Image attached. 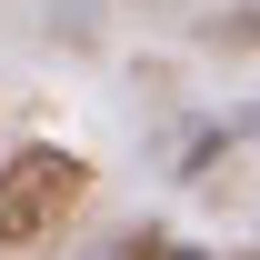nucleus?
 <instances>
[{
	"instance_id": "nucleus-1",
	"label": "nucleus",
	"mask_w": 260,
	"mask_h": 260,
	"mask_svg": "<svg viewBox=\"0 0 260 260\" xmlns=\"http://www.w3.org/2000/svg\"><path fill=\"white\" fill-rule=\"evenodd\" d=\"M90 200V160L60 150V140H20L0 160V250H40L60 240V220Z\"/></svg>"
},
{
	"instance_id": "nucleus-2",
	"label": "nucleus",
	"mask_w": 260,
	"mask_h": 260,
	"mask_svg": "<svg viewBox=\"0 0 260 260\" xmlns=\"http://www.w3.org/2000/svg\"><path fill=\"white\" fill-rule=\"evenodd\" d=\"M170 250H180V240H170V230H150V220H140V230H110V240H100L90 260H170Z\"/></svg>"
},
{
	"instance_id": "nucleus-3",
	"label": "nucleus",
	"mask_w": 260,
	"mask_h": 260,
	"mask_svg": "<svg viewBox=\"0 0 260 260\" xmlns=\"http://www.w3.org/2000/svg\"><path fill=\"white\" fill-rule=\"evenodd\" d=\"M210 40L220 50H260V0H230L220 20H210Z\"/></svg>"
},
{
	"instance_id": "nucleus-4",
	"label": "nucleus",
	"mask_w": 260,
	"mask_h": 260,
	"mask_svg": "<svg viewBox=\"0 0 260 260\" xmlns=\"http://www.w3.org/2000/svg\"><path fill=\"white\" fill-rule=\"evenodd\" d=\"M230 260H260V240H250V250H230Z\"/></svg>"
}]
</instances>
